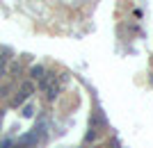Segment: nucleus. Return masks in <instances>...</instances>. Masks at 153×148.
I'll list each match as a JSON object with an SVG mask.
<instances>
[{
    "label": "nucleus",
    "mask_w": 153,
    "mask_h": 148,
    "mask_svg": "<svg viewBox=\"0 0 153 148\" xmlns=\"http://www.w3.org/2000/svg\"><path fill=\"white\" fill-rule=\"evenodd\" d=\"M32 91H34V87H32L30 82H25V84H23V87H21L19 96L14 98V103H12V105H21V103H23V100H25V98H30V96H32Z\"/></svg>",
    "instance_id": "1"
},
{
    "label": "nucleus",
    "mask_w": 153,
    "mask_h": 148,
    "mask_svg": "<svg viewBox=\"0 0 153 148\" xmlns=\"http://www.w3.org/2000/svg\"><path fill=\"white\" fill-rule=\"evenodd\" d=\"M5 66H7V57H5V55H0V77L5 75Z\"/></svg>",
    "instance_id": "3"
},
{
    "label": "nucleus",
    "mask_w": 153,
    "mask_h": 148,
    "mask_svg": "<svg viewBox=\"0 0 153 148\" xmlns=\"http://www.w3.org/2000/svg\"><path fill=\"white\" fill-rule=\"evenodd\" d=\"M30 75L34 77V80H41V77H44V68H41V66H34L30 71Z\"/></svg>",
    "instance_id": "2"
},
{
    "label": "nucleus",
    "mask_w": 153,
    "mask_h": 148,
    "mask_svg": "<svg viewBox=\"0 0 153 148\" xmlns=\"http://www.w3.org/2000/svg\"><path fill=\"white\" fill-rule=\"evenodd\" d=\"M23 116H32V105H27L25 110H23Z\"/></svg>",
    "instance_id": "4"
}]
</instances>
